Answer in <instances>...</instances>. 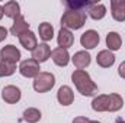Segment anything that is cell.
Returning a JSON list of instances; mask_svg holds the SVG:
<instances>
[{
    "label": "cell",
    "instance_id": "8992f818",
    "mask_svg": "<svg viewBox=\"0 0 125 123\" xmlns=\"http://www.w3.org/2000/svg\"><path fill=\"white\" fill-rule=\"evenodd\" d=\"M0 58L3 61L9 62V64H13L16 65V62L21 61L22 55H21V51L15 46V45H6L0 49Z\"/></svg>",
    "mask_w": 125,
    "mask_h": 123
},
{
    "label": "cell",
    "instance_id": "44dd1931",
    "mask_svg": "<svg viewBox=\"0 0 125 123\" xmlns=\"http://www.w3.org/2000/svg\"><path fill=\"white\" fill-rule=\"evenodd\" d=\"M38 32H39V38H41L45 44L54 38V28H52V25L48 23V22H42V23L38 26Z\"/></svg>",
    "mask_w": 125,
    "mask_h": 123
},
{
    "label": "cell",
    "instance_id": "f546056e",
    "mask_svg": "<svg viewBox=\"0 0 125 123\" xmlns=\"http://www.w3.org/2000/svg\"><path fill=\"white\" fill-rule=\"evenodd\" d=\"M89 123H100V122H97V120H89Z\"/></svg>",
    "mask_w": 125,
    "mask_h": 123
},
{
    "label": "cell",
    "instance_id": "ffe728a7",
    "mask_svg": "<svg viewBox=\"0 0 125 123\" xmlns=\"http://www.w3.org/2000/svg\"><path fill=\"white\" fill-rule=\"evenodd\" d=\"M87 13L93 20H100V19H103L106 16V7L102 3H93L87 9Z\"/></svg>",
    "mask_w": 125,
    "mask_h": 123
},
{
    "label": "cell",
    "instance_id": "484cf974",
    "mask_svg": "<svg viewBox=\"0 0 125 123\" xmlns=\"http://www.w3.org/2000/svg\"><path fill=\"white\" fill-rule=\"evenodd\" d=\"M7 38V29L4 26H0V42H3Z\"/></svg>",
    "mask_w": 125,
    "mask_h": 123
},
{
    "label": "cell",
    "instance_id": "7c38bea8",
    "mask_svg": "<svg viewBox=\"0 0 125 123\" xmlns=\"http://www.w3.org/2000/svg\"><path fill=\"white\" fill-rule=\"evenodd\" d=\"M96 62L99 67L102 68H109L115 64V55L112 51L109 49H102L97 52V57H96Z\"/></svg>",
    "mask_w": 125,
    "mask_h": 123
},
{
    "label": "cell",
    "instance_id": "277c9868",
    "mask_svg": "<svg viewBox=\"0 0 125 123\" xmlns=\"http://www.w3.org/2000/svg\"><path fill=\"white\" fill-rule=\"evenodd\" d=\"M55 86V77L51 72H39L33 78V90L36 93H47Z\"/></svg>",
    "mask_w": 125,
    "mask_h": 123
},
{
    "label": "cell",
    "instance_id": "ac0fdd59",
    "mask_svg": "<svg viewBox=\"0 0 125 123\" xmlns=\"http://www.w3.org/2000/svg\"><path fill=\"white\" fill-rule=\"evenodd\" d=\"M3 13H4L7 18H10V19L15 20L16 18L21 16V6H19V3H18V1H13V0L4 3V6H3Z\"/></svg>",
    "mask_w": 125,
    "mask_h": 123
},
{
    "label": "cell",
    "instance_id": "ba28073f",
    "mask_svg": "<svg viewBox=\"0 0 125 123\" xmlns=\"http://www.w3.org/2000/svg\"><path fill=\"white\" fill-rule=\"evenodd\" d=\"M1 97H3V100H4L6 103H9V104H16V103L21 100V97H22V91H21V88L16 87V86H6V87L3 88V91H1Z\"/></svg>",
    "mask_w": 125,
    "mask_h": 123
},
{
    "label": "cell",
    "instance_id": "603a6c76",
    "mask_svg": "<svg viewBox=\"0 0 125 123\" xmlns=\"http://www.w3.org/2000/svg\"><path fill=\"white\" fill-rule=\"evenodd\" d=\"M93 3L94 1H86V0H83V1H73V0H70V1H65L64 4H65L67 10H83V12H86V9H89Z\"/></svg>",
    "mask_w": 125,
    "mask_h": 123
},
{
    "label": "cell",
    "instance_id": "2e32d148",
    "mask_svg": "<svg viewBox=\"0 0 125 123\" xmlns=\"http://www.w3.org/2000/svg\"><path fill=\"white\" fill-rule=\"evenodd\" d=\"M19 42L21 45L26 49V51H33L36 46H38V39H36V35L32 31H28L25 33H22L19 36Z\"/></svg>",
    "mask_w": 125,
    "mask_h": 123
},
{
    "label": "cell",
    "instance_id": "3957f363",
    "mask_svg": "<svg viewBox=\"0 0 125 123\" xmlns=\"http://www.w3.org/2000/svg\"><path fill=\"white\" fill-rule=\"evenodd\" d=\"M87 15L83 10H65L61 18V28L68 31L82 29L86 23Z\"/></svg>",
    "mask_w": 125,
    "mask_h": 123
},
{
    "label": "cell",
    "instance_id": "9c48e42d",
    "mask_svg": "<svg viewBox=\"0 0 125 123\" xmlns=\"http://www.w3.org/2000/svg\"><path fill=\"white\" fill-rule=\"evenodd\" d=\"M51 58L55 65L58 67H67L68 62H70V54H68V49H64V48H55L51 51Z\"/></svg>",
    "mask_w": 125,
    "mask_h": 123
},
{
    "label": "cell",
    "instance_id": "52a82bcc",
    "mask_svg": "<svg viewBox=\"0 0 125 123\" xmlns=\"http://www.w3.org/2000/svg\"><path fill=\"white\" fill-rule=\"evenodd\" d=\"M99 42H100V36L93 29L86 31L80 36V44H82V46L84 49H93V48H96L99 45Z\"/></svg>",
    "mask_w": 125,
    "mask_h": 123
},
{
    "label": "cell",
    "instance_id": "9a60e30c",
    "mask_svg": "<svg viewBox=\"0 0 125 123\" xmlns=\"http://www.w3.org/2000/svg\"><path fill=\"white\" fill-rule=\"evenodd\" d=\"M57 44H58L60 48H64V49H68L70 46H73V44H74V36H73L71 31L61 28L60 32H58V35H57Z\"/></svg>",
    "mask_w": 125,
    "mask_h": 123
},
{
    "label": "cell",
    "instance_id": "4316f807",
    "mask_svg": "<svg viewBox=\"0 0 125 123\" xmlns=\"http://www.w3.org/2000/svg\"><path fill=\"white\" fill-rule=\"evenodd\" d=\"M73 123H89V119L87 117H84V116H79V117H76Z\"/></svg>",
    "mask_w": 125,
    "mask_h": 123
},
{
    "label": "cell",
    "instance_id": "30bf717a",
    "mask_svg": "<svg viewBox=\"0 0 125 123\" xmlns=\"http://www.w3.org/2000/svg\"><path fill=\"white\" fill-rule=\"evenodd\" d=\"M51 57V48L48 44H38V46L32 51V60H35L36 62H45L48 58Z\"/></svg>",
    "mask_w": 125,
    "mask_h": 123
},
{
    "label": "cell",
    "instance_id": "e0dca14e",
    "mask_svg": "<svg viewBox=\"0 0 125 123\" xmlns=\"http://www.w3.org/2000/svg\"><path fill=\"white\" fill-rule=\"evenodd\" d=\"M29 31V23L25 20V18L21 15L19 18H16L15 20H13V25L10 26V33L13 35V36H21L22 33H25V32Z\"/></svg>",
    "mask_w": 125,
    "mask_h": 123
},
{
    "label": "cell",
    "instance_id": "4fadbf2b",
    "mask_svg": "<svg viewBox=\"0 0 125 123\" xmlns=\"http://www.w3.org/2000/svg\"><path fill=\"white\" fill-rule=\"evenodd\" d=\"M71 61H73L74 67H76L77 70H84V68H87V67L90 65L92 57H90V54L86 52V51H79V52H76V54L73 55Z\"/></svg>",
    "mask_w": 125,
    "mask_h": 123
},
{
    "label": "cell",
    "instance_id": "cb8c5ba5",
    "mask_svg": "<svg viewBox=\"0 0 125 123\" xmlns=\"http://www.w3.org/2000/svg\"><path fill=\"white\" fill-rule=\"evenodd\" d=\"M16 71V65L9 64L0 58V77H10Z\"/></svg>",
    "mask_w": 125,
    "mask_h": 123
},
{
    "label": "cell",
    "instance_id": "5bb4252c",
    "mask_svg": "<svg viewBox=\"0 0 125 123\" xmlns=\"http://www.w3.org/2000/svg\"><path fill=\"white\" fill-rule=\"evenodd\" d=\"M57 100L58 103L62 104V106H70L73 104L74 101V93L71 90V87L68 86H61L58 88V93H57Z\"/></svg>",
    "mask_w": 125,
    "mask_h": 123
},
{
    "label": "cell",
    "instance_id": "5b68a950",
    "mask_svg": "<svg viewBox=\"0 0 125 123\" xmlns=\"http://www.w3.org/2000/svg\"><path fill=\"white\" fill-rule=\"evenodd\" d=\"M39 62H36L32 58H28V60H23L19 64V72L21 75H23L25 78H35L41 71H39Z\"/></svg>",
    "mask_w": 125,
    "mask_h": 123
},
{
    "label": "cell",
    "instance_id": "d4e9b609",
    "mask_svg": "<svg viewBox=\"0 0 125 123\" xmlns=\"http://www.w3.org/2000/svg\"><path fill=\"white\" fill-rule=\"evenodd\" d=\"M118 74H119L121 78L125 80V61H122L121 64H119V67H118Z\"/></svg>",
    "mask_w": 125,
    "mask_h": 123
},
{
    "label": "cell",
    "instance_id": "6da1fadb",
    "mask_svg": "<svg viewBox=\"0 0 125 123\" xmlns=\"http://www.w3.org/2000/svg\"><path fill=\"white\" fill-rule=\"evenodd\" d=\"M124 107V98L116 94H100L92 101V109L94 112H118Z\"/></svg>",
    "mask_w": 125,
    "mask_h": 123
},
{
    "label": "cell",
    "instance_id": "8fae6325",
    "mask_svg": "<svg viewBox=\"0 0 125 123\" xmlns=\"http://www.w3.org/2000/svg\"><path fill=\"white\" fill-rule=\"evenodd\" d=\"M111 15L116 22H125V0L111 1Z\"/></svg>",
    "mask_w": 125,
    "mask_h": 123
},
{
    "label": "cell",
    "instance_id": "f1b7e54d",
    "mask_svg": "<svg viewBox=\"0 0 125 123\" xmlns=\"http://www.w3.org/2000/svg\"><path fill=\"white\" fill-rule=\"evenodd\" d=\"M114 123H125V120H122V119H118L116 122H114Z\"/></svg>",
    "mask_w": 125,
    "mask_h": 123
},
{
    "label": "cell",
    "instance_id": "7402d4cb",
    "mask_svg": "<svg viewBox=\"0 0 125 123\" xmlns=\"http://www.w3.org/2000/svg\"><path fill=\"white\" fill-rule=\"evenodd\" d=\"M41 117H42L41 112L35 107H28L23 112V120L26 123H38L41 120Z\"/></svg>",
    "mask_w": 125,
    "mask_h": 123
},
{
    "label": "cell",
    "instance_id": "d6986e66",
    "mask_svg": "<svg viewBox=\"0 0 125 123\" xmlns=\"http://www.w3.org/2000/svg\"><path fill=\"white\" fill-rule=\"evenodd\" d=\"M106 46H108V49L112 51V52L121 49V46H122V39H121V36H119L118 32H109V33L106 35Z\"/></svg>",
    "mask_w": 125,
    "mask_h": 123
},
{
    "label": "cell",
    "instance_id": "7a4b0ae2",
    "mask_svg": "<svg viewBox=\"0 0 125 123\" xmlns=\"http://www.w3.org/2000/svg\"><path fill=\"white\" fill-rule=\"evenodd\" d=\"M71 81L74 83L77 91L80 93L82 96L90 97V96H94L97 93V86L94 84V81L90 78L89 72H86L84 70H76V71H73Z\"/></svg>",
    "mask_w": 125,
    "mask_h": 123
},
{
    "label": "cell",
    "instance_id": "83f0119b",
    "mask_svg": "<svg viewBox=\"0 0 125 123\" xmlns=\"http://www.w3.org/2000/svg\"><path fill=\"white\" fill-rule=\"evenodd\" d=\"M3 15H4V13H3V6H0V19L3 18Z\"/></svg>",
    "mask_w": 125,
    "mask_h": 123
}]
</instances>
